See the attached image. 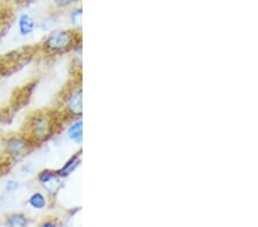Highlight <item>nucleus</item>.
<instances>
[{
	"mask_svg": "<svg viewBox=\"0 0 258 227\" xmlns=\"http://www.w3.org/2000/svg\"><path fill=\"white\" fill-rule=\"evenodd\" d=\"M28 205L33 210H44L47 208L48 199L43 192H33L28 197Z\"/></svg>",
	"mask_w": 258,
	"mask_h": 227,
	"instance_id": "nucleus-8",
	"label": "nucleus"
},
{
	"mask_svg": "<svg viewBox=\"0 0 258 227\" xmlns=\"http://www.w3.org/2000/svg\"><path fill=\"white\" fill-rule=\"evenodd\" d=\"M40 226H43V227H53V226H57V222L54 221V220H44L40 224Z\"/></svg>",
	"mask_w": 258,
	"mask_h": 227,
	"instance_id": "nucleus-15",
	"label": "nucleus"
},
{
	"mask_svg": "<svg viewBox=\"0 0 258 227\" xmlns=\"http://www.w3.org/2000/svg\"><path fill=\"white\" fill-rule=\"evenodd\" d=\"M20 188V183L19 180L16 179H8L5 185H4V189H5V192L8 194H12L18 191Z\"/></svg>",
	"mask_w": 258,
	"mask_h": 227,
	"instance_id": "nucleus-13",
	"label": "nucleus"
},
{
	"mask_svg": "<svg viewBox=\"0 0 258 227\" xmlns=\"http://www.w3.org/2000/svg\"><path fill=\"white\" fill-rule=\"evenodd\" d=\"M81 3V0H52V4L54 8L56 10H68V8H73Z\"/></svg>",
	"mask_w": 258,
	"mask_h": 227,
	"instance_id": "nucleus-11",
	"label": "nucleus"
},
{
	"mask_svg": "<svg viewBox=\"0 0 258 227\" xmlns=\"http://www.w3.org/2000/svg\"><path fill=\"white\" fill-rule=\"evenodd\" d=\"M36 29V22L32 16L28 13H22L18 19V30L20 36H30Z\"/></svg>",
	"mask_w": 258,
	"mask_h": 227,
	"instance_id": "nucleus-6",
	"label": "nucleus"
},
{
	"mask_svg": "<svg viewBox=\"0 0 258 227\" xmlns=\"http://www.w3.org/2000/svg\"><path fill=\"white\" fill-rule=\"evenodd\" d=\"M82 15H83V8L81 6L73 7L72 12H70V22H72L74 26H81Z\"/></svg>",
	"mask_w": 258,
	"mask_h": 227,
	"instance_id": "nucleus-12",
	"label": "nucleus"
},
{
	"mask_svg": "<svg viewBox=\"0 0 258 227\" xmlns=\"http://www.w3.org/2000/svg\"><path fill=\"white\" fill-rule=\"evenodd\" d=\"M5 225L10 227H26L29 225V219L22 212H13L5 218Z\"/></svg>",
	"mask_w": 258,
	"mask_h": 227,
	"instance_id": "nucleus-10",
	"label": "nucleus"
},
{
	"mask_svg": "<svg viewBox=\"0 0 258 227\" xmlns=\"http://www.w3.org/2000/svg\"><path fill=\"white\" fill-rule=\"evenodd\" d=\"M61 179L62 178L57 176L56 170H49V169H44L37 176L38 183L46 189L47 193L51 194H55L59 191L61 187Z\"/></svg>",
	"mask_w": 258,
	"mask_h": 227,
	"instance_id": "nucleus-5",
	"label": "nucleus"
},
{
	"mask_svg": "<svg viewBox=\"0 0 258 227\" xmlns=\"http://www.w3.org/2000/svg\"><path fill=\"white\" fill-rule=\"evenodd\" d=\"M81 43V36L73 29L54 30L41 41V49L49 55H59L76 48Z\"/></svg>",
	"mask_w": 258,
	"mask_h": 227,
	"instance_id": "nucleus-2",
	"label": "nucleus"
},
{
	"mask_svg": "<svg viewBox=\"0 0 258 227\" xmlns=\"http://www.w3.org/2000/svg\"><path fill=\"white\" fill-rule=\"evenodd\" d=\"M62 99L64 113L72 118H80L83 114V89L81 83L74 84Z\"/></svg>",
	"mask_w": 258,
	"mask_h": 227,
	"instance_id": "nucleus-4",
	"label": "nucleus"
},
{
	"mask_svg": "<svg viewBox=\"0 0 258 227\" xmlns=\"http://www.w3.org/2000/svg\"><path fill=\"white\" fill-rule=\"evenodd\" d=\"M35 146L30 139L24 134H18L8 137L5 142H4V154H5L8 159L15 160L20 159L28 154V152Z\"/></svg>",
	"mask_w": 258,
	"mask_h": 227,
	"instance_id": "nucleus-3",
	"label": "nucleus"
},
{
	"mask_svg": "<svg viewBox=\"0 0 258 227\" xmlns=\"http://www.w3.org/2000/svg\"><path fill=\"white\" fill-rule=\"evenodd\" d=\"M56 129L55 116L49 111L38 110L35 111L28 118L26 124V132L24 135L31 140L33 143H43L51 139Z\"/></svg>",
	"mask_w": 258,
	"mask_h": 227,
	"instance_id": "nucleus-1",
	"label": "nucleus"
},
{
	"mask_svg": "<svg viewBox=\"0 0 258 227\" xmlns=\"http://www.w3.org/2000/svg\"><path fill=\"white\" fill-rule=\"evenodd\" d=\"M67 135L72 141L81 143L83 140V122L82 119L77 118L72 122V124L67 129Z\"/></svg>",
	"mask_w": 258,
	"mask_h": 227,
	"instance_id": "nucleus-9",
	"label": "nucleus"
},
{
	"mask_svg": "<svg viewBox=\"0 0 258 227\" xmlns=\"http://www.w3.org/2000/svg\"><path fill=\"white\" fill-rule=\"evenodd\" d=\"M81 152H77L76 154L73 155L72 158H70L67 162L64 163V165L62 168H60L59 170H56L57 176L60 177V178H66V177H68L72 175V173L76 170V169L80 167L81 164Z\"/></svg>",
	"mask_w": 258,
	"mask_h": 227,
	"instance_id": "nucleus-7",
	"label": "nucleus"
},
{
	"mask_svg": "<svg viewBox=\"0 0 258 227\" xmlns=\"http://www.w3.org/2000/svg\"><path fill=\"white\" fill-rule=\"evenodd\" d=\"M5 30H6V21L4 19L3 15H0V39H2L4 34H5Z\"/></svg>",
	"mask_w": 258,
	"mask_h": 227,
	"instance_id": "nucleus-14",
	"label": "nucleus"
}]
</instances>
